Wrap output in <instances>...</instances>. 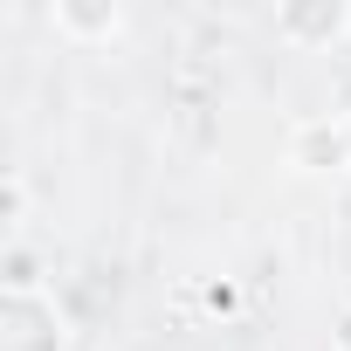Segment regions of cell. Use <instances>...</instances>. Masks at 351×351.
I'll return each instance as SVG.
<instances>
[{
    "label": "cell",
    "mask_w": 351,
    "mask_h": 351,
    "mask_svg": "<svg viewBox=\"0 0 351 351\" xmlns=\"http://www.w3.org/2000/svg\"><path fill=\"white\" fill-rule=\"evenodd\" d=\"M49 21H56V35L76 42V49H90V42H117V28H124L117 8H76V0H56Z\"/></svg>",
    "instance_id": "3"
},
{
    "label": "cell",
    "mask_w": 351,
    "mask_h": 351,
    "mask_svg": "<svg viewBox=\"0 0 351 351\" xmlns=\"http://www.w3.org/2000/svg\"><path fill=\"white\" fill-rule=\"evenodd\" d=\"M276 35L289 49H337L351 35V8H282L276 14Z\"/></svg>",
    "instance_id": "2"
},
{
    "label": "cell",
    "mask_w": 351,
    "mask_h": 351,
    "mask_svg": "<svg viewBox=\"0 0 351 351\" xmlns=\"http://www.w3.org/2000/svg\"><path fill=\"white\" fill-rule=\"evenodd\" d=\"M282 158H289V172H303V180H337V172H351V117H337V110L296 117Z\"/></svg>",
    "instance_id": "1"
},
{
    "label": "cell",
    "mask_w": 351,
    "mask_h": 351,
    "mask_svg": "<svg viewBox=\"0 0 351 351\" xmlns=\"http://www.w3.org/2000/svg\"><path fill=\"white\" fill-rule=\"evenodd\" d=\"M337 351H351V317H344V324H337Z\"/></svg>",
    "instance_id": "4"
}]
</instances>
